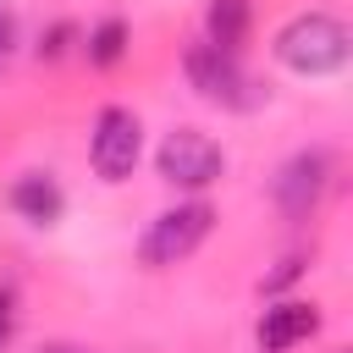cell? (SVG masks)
Listing matches in <instances>:
<instances>
[{
  "label": "cell",
  "mask_w": 353,
  "mask_h": 353,
  "mask_svg": "<svg viewBox=\"0 0 353 353\" xmlns=\"http://www.w3.org/2000/svg\"><path fill=\"white\" fill-rule=\"evenodd\" d=\"M276 61L287 66V72H298V77H331V72H342L347 66V55H353V33H347V22L342 17H331V11H298V17H287L281 28H276Z\"/></svg>",
  "instance_id": "6da1fadb"
},
{
  "label": "cell",
  "mask_w": 353,
  "mask_h": 353,
  "mask_svg": "<svg viewBox=\"0 0 353 353\" xmlns=\"http://www.w3.org/2000/svg\"><path fill=\"white\" fill-rule=\"evenodd\" d=\"M210 232H215V210H210L204 199L171 204V210H160V215L143 226V237H138V259H143L149 270L182 265L188 254H199V248H204V237H210Z\"/></svg>",
  "instance_id": "7a4b0ae2"
},
{
  "label": "cell",
  "mask_w": 353,
  "mask_h": 353,
  "mask_svg": "<svg viewBox=\"0 0 353 353\" xmlns=\"http://www.w3.org/2000/svg\"><path fill=\"white\" fill-rule=\"evenodd\" d=\"M182 72L199 88V99H210V105H226V110H254L259 105V88L243 72V61L226 55V50H215V44H204V39L182 55Z\"/></svg>",
  "instance_id": "3957f363"
},
{
  "label": "cell",
  "mask_w": 353,
  "mask_h": 353,
  "mask_svg": "<svg viewBox=\"0 0 353 353\" xmlns=\"http://www.w3.org/2000/svg\"><path fill=\"white\" fill-rule=\"evenodd\" d=\"M138 154H143V121L127 110V105H105L94 116V132H88V165L99 182H127L138 171Z\"/></svg>",
  "instance_id": "277c9868"
},
{
  "label": "cell",
  "mask_w": 353,
  "mask_h": 353,
  "mask_svg": "<svg viewBox=\"0 0 353 353\" xmlns=\"http://www.w3.org/2000/svg\"><path fill=\"white\" fill-rule=\"evenodd\" d=\"M154 171H160V182H171V188H210V182H221V171H226V154H221V143L210 138V132H199V127H176V132H165V143L154 149Z\"/></svg>",
  "instance_id": "5b68a950"
},
{
  "label": "cell",
  "mask_w": 353,
  "mask_h": 353,
  "mask_svg": "<svg viewBox=\"0 0 353 353\" xmlns=\"http://www.w3.org/2000/svg\"><path fill=\"white\" fill-rule=\"evenodd\" d=\"M325 188H331V154H325V149H298V154L276 171V182H270L281 215H292V221L314 215V204L325 199Z\"/></svg>",
  "instance_id": "8992f818"
},
{
  "label": "cell",
  "mask_w": 353,
  "mask_h": 353,
  "mask_svg": "<svg viewBox=\"0 0 353 353\" xmlns=\"http://www.w3.org/2000/svg\"><path fill=\"white\" fill-rule=\"evenodd\" d=\"M314 331H320V309H314V303H298V298L270 303V309L259 314V347H265V353H287V347L309 342Z\"/></svg>",
  "instance_id": "52a82bcc"
},
{
  "label": "cell",
  "mask_w": 353,
  "mask_h": 353,
  "mask_svg": "<svg viewBox=\"0 0 353 353\" xmlns=\"http://www.w3.org/2000/svg\"><path fill=\"white\" fill-rule=\"evenodd\" d=\"M11 210H17L28 226H55L61 210H66V193H61V182H55L50 171H22V176L11 182Z\"/></svg>",
  "instance_id": "ba28073f"
},
{
  "label": "cell",
  "mask_w": 353,
  "mask_h": 353,
  "mask_svg": "<svg viewBox=\"0 0 353 353\" xmlns=\"http://www.w3.org/2000/svg\"><path fill=\"white\" fill-rule=\"evenodd\" d=\"M248 33H254V6L248 0H210L204 6V44L237 55L248 44Z\"/></svg>",
  "instance_id": "9c48e42d"
},
{
  "label": "cell",
  "mask_w": 353,
  "mask_h": 353,
  "mask_svg": "<svg viewBox=\"0 0 353 353\" xmlns=\"http://www.w3.org/2000/svg\"><path fill=\"white\" fill-rule=\"evenodd\" d=\"M127 22L121 17H99L88 33H83V55H88V66H116L121 55H127Z\"/></svg>",
  "instance_id": "30bf717a"
},
{
  "label": "cell",
  "mask_w": 353,
  "mask_h": 353,
  "mask_svg": "<svg viewBox=\"0 0 353 353\" xmlns=\"http://www.w3.org/2000/svg\"><path fill=\"white\" fill-rule=\"evenodd\" d=\"M72 39H77V28H72V22H55V28H50V33L39 39V55H50V61H61V55L72 50Z\"/></svg>",
  "instance_id": "8fae6325"
},
{
  "label": "cell",
  "mask_w": 353,
  "mask_h": 353,
  "mask_svg": "<svg viewBox=\"0 0 353 353\" xmlns=\"http://www.w3.org/2000/svg\"><path fill=\"white\" fill-rule=\"evenodd\" d=\"M303 265H309L303 254H287V259H281V270H270V276H265L259 287H265V292H281L287 281H298V276H303Z\"/></svg>",
  "instance_id": "7c38bea8"
},
{
  "label": "cell",
  "mask_w": 353,
  "mask_h": 353,
  "mask_svg": "<svg viewBox=\"0 0 353 353\" xmlns=\"http://www.w3.org/2000/svg\"><path fill=\"white\" fill-rule=\"evenodd\" d=\"M11 325H17V287L0 281V347L11 342Z\"/></svg>",
  "instance_id": "4fadbf2b"
},
{
  "label": "cell",
  "mask_w": 353,
  "mask_h": 353,
  "mask_svg": "<svg viewBox=\"0 0 353 353\" xmlns=\"http://www.w3.org/2000/svg\"><path fill=\"white\" fill-rule=\"evenodd\" d=\"M17 50V11L11 6H0V61Z\"/></svg>",
  "instance_id": "5bb4252c"
},
{
  "label": "cell",
  "mask_w": 353,
  "mask_h": 353,
  "mask_svg": "<svg viewBox=\"0 0 353 353\" xmlns=\"http://www.w3.org/2000/svg\"><path fill=\"white\" fill-rule=\"evenodd\" d=\"M33 353H88V347H77V342H44V347H33Z\"/></svg>",
  "instance_id": "9a60e30c"
}]
</instances>
